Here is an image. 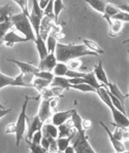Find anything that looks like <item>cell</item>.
Returning <instances> with one entry per match:
<instances>
[{"label":"cell","mask_w":129,"mask_h":153,"mask_svg":"<svg viewBox=\"0 0 129 153\" xmlns=\"http://www.w3.org/2000/svg\"><path fill=\"white\" fill-rule=\"evenodd\" d=\"M84 56H98L97 53L89 51L84 44H74V43H57L55 49V56L57 62L67 63L72 59H80Z\"/></svg>","instance_id":"cell-1"},{"label":"cell","mask_w":129,"mask_h":153,"mask_svg":"<svg viewBox=\"0 0 129 153\" xmlns=\"http://www.w3.org/2000/svg\"><path fill=\"white\" fill-rule=\"evenodd\" d=\"M96 94L99 96V98L102 100V102L104 103V104H106L107 107L111 109L115 126H118V128H128V126H129L128 117L126 116L124 113L120 112L118 109H116V108L112 106L111 99L109 97V91L105 88V86H101V88L96 89Z\"/></svg>","instance_id":"cell-2"},{"label":"cell","mask_w":129,"mask_h":153,"mask_svg":"<svg viewBox=\"0 0 129 153\" xmlns=\"http://www.w3.org/2000/svg\"><path fill=\"white\" fill-rule=\"evenodd\" d=\"M10 22L14 27L17 30H19L22 34H24L25 38L28 41H33L35 40L36 36L34 34V31L31 27V24L29 22V19L23 13H19L16 15H13L10 16Z\"/></svg>","instance_id":"cell-3"},{"label":"cell","mask_w":129,"mask_h":153,"mask_svg":"<svg viewBox=\"0 0 129 153\" xmlns=\"http://www.w3.org/2000/svg\"><path fill=\"white\" fill-rule=\"evenodd\" d=\"M30 98L28 96L25 97V101L24 104L22 106V109H21V113L18 117V120L15 122L16 123V146L19 147L21 141H22L23 137H24V134L26 131V123H27V115H26V112H27V105L28 102H29Z\"/></svg>","instance_id":"cell-4"},{"label":"cell","mask_w":129,"mask_h":153,"mask_svg":"<svg viewBox=\"0 0 129 153\" xmlns=\"http://www.w3.org/2000/svg\"><path fill=\"white\" fill-rule=\"evenodd\" d=\"M74 141L72 143V147L74 149V153H96L86 136V131H82L74 135Z\"/></svg>","instance_id":"cell-5"},{"label":"cell","mask_w":129,"mask_h":153,"mask_svg":"<svg viewBox=\"0 0 129 153\" xmlns=\"http://www.w3.org/2000/svg\"><path fill=\"white\" fill-rule=\"evenodd\" d=\"M93 74H94L95 78L97 79V81L99 82L100 84L102 83L103 86H107L110 80L106 76V73H105V71H104V68H103L101 59H98V64L94 67Z\"/></svg>","instance_id":"cell-6"},{"label":"cell","mask_w":129,"mask_h":153,"mask_svg":"<svg viewBox=\"0 0 129 153\" xmlns=\"http://www.w3.org/2000/svg\"><path fill=\"white\" fill-rule=\"evenodd\" d=\"M28 40L26 38H23V37L19 36V35L16 34V32L14 30H10L6 33V35L3 37V40H2V43L4 44L8 48H13L16 43H21V42H27Z\"/></svg>","instance_id":"cell-7"},{"label":"cell","mask_w":129,"mask_h":153,"mask_svg":"<svg viewBox=\"0 0 129 153\" xmlns=\"http://www.w3.org/2000/svg\"><path fill=\"white\" fill-rule=\"evenodd\" d=\"M56 64H57V59L55 56V53H49L46 58L43 61H39L38 69L40 71H53L55 68Z\"/></svg>","instance_id":"cell-8"},{"label":"cell","mask_w":129,"mask_h":153,"mask_svg":"<svg viewBox=\"0 0 129 153\" xmlns=\"http://www.w3.org/2000/svg\"><path fill=\"white\" fill-rule=\"evenodd\" d=\"M8 61H9V62H11V63H15V64L20 68L21 73H22V74H33V75H35L37 72L40 71L38 68L35 67V66H33V65H31L30 63L21 62V61L15 60V59H8Z\"/></svg>","instance_id":"cell-9"},{"label":"cell","mask_w":129,"mask_h":153,"mask_svg":"<svg viewBox=\"0 0 129 153\" xmlns=\"http://www.w3.org/2000/svg\"><path fill=\"white\" fill-rule=\"evenodd\" d=\"M99 123H100V126H101L102 128H104V131H106L107 136H109L110 141H111V143H112V147H114V149H115V151H116V153H122V152L126 151L125 145H124L123 143L121 142V141L117 140V139L115 138L114 136H112V133L111 131H110V128H107V126H105V124L103 123L102 121H100Z\"/></svg>","instance_id":"cell-10"},{"label":"cell","mask_w":129,"mask_h":153,"mask_svg":"<svg viewBox=\"0 0 129 153\" xmlns=\"http://www.w3.org/2000/svg\"><path fill=\"white\" fill-rule=\"evenodd\" d=\"M38 117L41 121L44 122L52 115V108L50 106V100H43L41 99L40 105L38 109Z\"/></svg>","instance_id":"cell-11"},{"label":"cell","mask_w":129,"mask_h":153,"mask_svg":"<svg viewBox=\"0 0 129 153\" xmlns=\"http://www.w3.org/2000/svg\"><path fill=\"white\" fill-rule=\"evenodd\" d=\"M74 109L67 110V111H58L53 115V123L55 126H59L61 124L65 123L71 117V114Z\"/></svg>","instance_id":"cell-12"},{"label":"cell","mask_w":129,"mask_h":153,"mask_svg":"<svg viewBox=\"0 0 129 153\" xmlns=\"http://www.w3.org/2000/svg\"><path fill=\"white\" fill-rule=\"evenodd\" d=\"M53 22H54L53 20L46 18V16H44L43 20H41L40 28H39V36H40L44 40H46V37L50 34V31H52V29H53Z\"/></svg>","instance_id":"cell-13"},{"label":"cell","mask_w":129,"mask_h":153,"mask_svg":"<svg viewBox=\"0 0 129 153\" xmlns=\"http://www.w3.org/2000/svg\"><path fill=\"white\" fill-rule=\"evenodd\" d=\"M43 126H44V122L39 119L38 115H35V116L33 117V119H32L31 123H30V126H29V129H28L27 139H26V141L31 140L32 136H33L37 131H40L41 128H43Z\"/></svg>","instance_id":"cell-14"},{"label":"cell","mask_w":129,"mask_h":153,"mask_svg":"<svg viewBox=\"0 0 129 153\" xmlns=\"http://www.w3.org/2000/svg\"><path fill=\"white\" fill-rule=\"evenodd\" d=\"M34 43H35V45H36L37 51H38L39 61L44 60V59L46 58V56L49 55L48 49H46V41H44L39 35H36V38H35V40H34Z\"/></svg>","instance_id":"cell-15"},{"label":"cell","mask_w":129,"mask_h":153,"mask_svg":"<svg viewBox=\"0 0 129 153\" xmlns=\"http://www.w3.org/2000/svg\"><path fill=\"white\" fill-rule=\"evenodd\" d=\"M58 128V138H67L76 133V131L70 126L69 121L67 120L65 123L57 126Z\"/></svg>","instance_id":"cell-16"},{"label":"cell","mask_w":129,"mask_h":153,"mask_svg":"<svg viewBox=\"0 0 129 153\" xmlns=\"http://www.w3.org/2000/svg\"><path fill=\"white\" fill-rule=\"evenodd\" d=\"M68 121H69L70 126L76 131V133L85 131V129L83 128V119H82L81 115L77 113L76 109L74 110V112H72V114H71V117L69 118Z\"/></svg>","instance_id":"cell-17"},{"label":"cell","mask_w":129,"mask_h":153,"mask_svg":"<svg viewBox=\"0 0 129 153\" xmlns=\"http://www.w3.org/2000/svg\"><path fill=\"white\" fill-rule=\"evenodd\" d=\"M50 88H59L68 91V89L70 88L68 78H66V77L54 76L53 80H52L51 84H50Z\"/></svg>","instance_id":"cell-18"},{"label":"cell","mask_w":129,"mask_h":153,"mask_svg":"<svg viewBox=\"0 0 129 153\" xmlns=\"http://www.w3.org/2000/svg\"><path fill=\"white\" fill-rule=\"evenodd\" d=\"M41 133H43V137L46 138H58V128L55 126L54 124H44L41 128Z\"/></svg>","instance_id":"cell-19"},{"label":"cell","mask_w":129,"mask_h":153,"mask_svg":"<svg viewBox=\"0 0 129 153\" xmlns=\"http://www.w3.org/2000/svg\"><path fill=\"white\" fill-rule=\"evenodd\" d=\"M107 88H110V91H109L110 93H111L112 96H115L118 100H120V102L122 103V104H123V102L125 101V99L128 98V95H124V94L121 91V89L118 88V85L115 84V83H112V82H111V81H110L109 84H107Z\"/></svg>","instance_id":"cell-20"},{"label":"cell","mask_w":129,"mask_h":153,"mask_svg":"<svg viewBox=\"0 0 129 153\" xmlns=\"http://www.w3.org/2000/svg\"><path fill=\"white\" fill-rule=\"evenodd\" d=\"M14 11L13 7L9 4H5L3 6H0V24L2 23H8L9 22V19L13 16L11 13Z\"/></svg>","instance_id":"cell-21"},{"label":"cell","mask_w":129,"mask_h":153,"mask_svg":"<svg viewBox=\"0 0 129 153\" xmlns=\"http://www.w3.org/2000/svg\"><path fill=\"white\" fill-rule=\"evenodd\" d=\"M83 80H84V83L89 84V85L92 86V88H95V89H98L99 88L103 86V85H101V84H100L99 82L97 81V79L95 78L93 72H85V74H84V77H83Z\"/></svg>","instance_id":"cell-22"},{"label":"cell","mask_w":129,"mask_h":153,"mask_svg":"<svg viewBox=\"0 0 129 153\" xmlns=\"http://www.w3.org/2000/svg\"><path fill=\"white\" fill-rule=\"evenodd\" d=\"M83 44L86 46L89 51H93V53H97V55H100V53H103L104 51L101 48V46L97 43L96 41L94 40H90V39H83Z\"/></svg>","instance_id":"cell-23"},{"label":"cell","mask_w":129,"mask_h":153,"mask_svg":"<svg viewBox=\"0 0 129 153\" xmlns=\"http://www.w3.org/2000/svg\"><path fill=\"white\" fill-rule=\"evenodd\" d=\"M106 21L110 25V34H111L112 36H117V35L121 32L123 23L119 22V21L112 20V19H106Z\"/></svg>","instance_id":"cell-24"},{"label":"cell","mask_w":129,"mask_h":153,"mask_svg":"<svg viewBox=\"0 0 129 153\" xmlns=\"http://www.w3.org/2000/svg\"><path fill=\"white\" fill-rule=\"evenodd\" d=\"M76 134H74L72 136H70V137H67V138H57V139H56V144H57L58 151L64 152V150L70 145V142H71V140L74 139V135H76Z\"/></svg>","instance_id":"cell-25"},{"label":"cell","mask_w":129,"mask_h":153,"mask_svg":"<svg viewBox=\"0 0 129 153\" xmlns=\"http://www.w3.org/2000/svg\"><path fill=\"white\" fill-rule=\"evenodd\" d=\"M86 2L93 9H95V10L98 11L99 13H101V15L104 13L105 6H106V4H107L105 1H102V0H87Z\"/></svg>","instance_id":"cell-26"},{"label":"cell","mask_w":129,"mask_h":153,"mask_svg":"<svg viewBox=\"0 0 129 153\" xmlns=\"http://www.w3.org/2000/svg\"><path fill=\"white\" fill-rule=\"evenodd\" d=\"M120 11L118 6L114 5V4H111V3H107L106 6H105V9H104V13H103V18L106 20V19H112L114 16H116L117 13Z\"/></svg>","instance_id":"cell-27"},{"label":"cell","mask_w":129,"mask_h":153,"mask_svg":"<svg viewBox=\"0 0 129 153\" xmlns=\"http://www.w3.org/2000/svg\"><path fill=\"white\" fill-rule=\"evenodd\" d=\"M68 71V67L64 63H57L53 70L54 76H59V77H65V74Z\"/></svg>","instance_id":"cell-28"},{"label":"cell","mask_w":129,"mask_h":153,"mask_svg":"<svg viewBox=\"0 0 129 153\" xmlns=\"http://www.w3.org/2000/svg\"><path fill=\"white\" fill-rule=\"evenodd\" d=\"M64 8V3L62 0H54V22L58 24V19H59L60 13Z\"/></svg>","instance_id":"cell-29"},{"label":"cell","mask_w":129,"mask_h":153,"mask_svg":"<svg viewBox=\"0 0 129 153\" xmlns=\"http://www.w3.org/2000/svg\"><path fill=\"white\" fill-rule=\"evenodd\" d=\"M15 86V77H9L0 72V89L5 86Z\"/></svg>","instance_id":"cell-30"},{"label":"cell","mask_w":129,"mask_h":153,"mask_svg":"<svg viewBox=\"0 0 129 153\" xmlns=\"http://www.w3.org/2000/svg\"><path fill=\"white\" fill-rule=\"evenodd\" d=\"M52 81H49V80H44V79H41V78H36V77H34V80H33V83H32V85H33V88H35L37 89V91L40 93L41 91H43L44 88H48V86H50Z\"/></svg>","instance_id":"cell-31"},{"label":"cell","mask_w":129,"mask_h":153,"mask_svg":"<svg viewBox=\"0 0 129 153\" xmlns=\"http://www.w3.org/2000/svg\"><path fill=\"white\" fill-rule=\"evenodd\" d=\"M57 43H58L57 39L52 34H49V36L46 37V49H48L49 53H55V49H56Z\"/></svg>","instance_id":"cell-32"},{"label":"cell","mask_w":129,"mask_h":153,"mask_svg":"<svg viewBox=\"0 0 129 153\" xmlns=\"http://www.w3.org/2000/svg\"><path fill=\"white\" fill-rule=\"evenodd\" d=\"M67 67H68V70H72V71H80L82 68V65H83V62H82L81 59H72L67 62Z\"/></svg>","instance_id":"cell-33"},{"label":"cell","mask_w":129,"mask_h":153,"mask_svg":"<svg viewBox=\"0 0 129 153\" xmlns=\"http://www.w3.org/2000/svg\"><path fill=\"white\" fill-rule=\"evenodd\" d=\"M13 27L14 26H13V24H11L10 21L8 23H2V24H0V45L2 44L3 37L5 36L6 33H8Z\"/></svg>","instance_id":"cell-34"},{"label":"cell","mask_w":129,"mask_h":153,"mask_svg":"<svg viewBox=\"0 0 129 153\" xmlns=\"http://www.w3.org/2000/svg\"><path fill=\"white\" fill-rule=\"evenodd\" d=\"M70 88L76 89V91H83V93H96L95 88H93L92 86H90L89 84H86V83L76 84V85H70Z\"/></svg>","instance_id":"cell-35"},{"label":"cell","mask_w":129,"mask_h":153,"mask_svg":"<svg viewBox=\"0 0 129 153\" xmlns=\"http://www.w3.org/2000/svg\"><path fill=\"white\" fill-rule=\"evenodd\" d=\"M109 97H110V99H111V102H112V106H114L116 109H118L120 112L125 114V108H124V105L120 102V100H118V99L115 97V96H112L110 91H109Z\"/></svg>","instance_id":"cell-36"},{"label":"cell","mask_w":129,"mask_h":153,"mask_svg":"<svg viewBox=\"0 0 129 153\" xmlns=\"http://www.w3.org/2000/svg\"><path fill=\"white\" fill-rule=\"evenodd\" d=\"M44 16L51 19L54 21V0H50L46 5V7L44 9Z\"/></svg>","instance_id":"cell-37"},{"label":"cell","mask_w":129,"mask_h":153,"mask_svg":"<svg viewBox=\"0 0 129 153\" xmlns=\"http://www.w3.org/2000/svg\"><path fill=\"white\" fill-rule=\"evenodd\" d=\"M112 20H115V21H119L121 23H127L129 21V13H126V11H122L120 10L116 16H114L112 18Z\"/></svg>","instance_id":"cell-38"},{"label":"cell","mask_w":129,"mask_h":153,"mask_svg":"<svg viewBox=\"0 0 129 153\" xmlns=\"http://www.w3.org/2000/svg\"><path fill=\"white\" fill-rule=\"evenodd\" d=\"M32 10H31V13L36 16H38V18L43 19L44 18V11L41 10L40 7H39L38 5V1L37 0H34V1H32Z\"/></svg>","instance_id":"cell-39"},{"label":"cell","mask_w":129,"mask_h":153,"mask_svg":"<svg viewBox=\"0 0 129 153\" xmlns=\"http://www.w3.org/2000/svg\"><path fill=\"white\" fill-rule=\"evenodd\" d=\"M34 77L36 78H41V79H44V80H49V81H52L54 78V75L52 72H49V71H39L37 72L36 74L34 75Z\"/></svg>","instance_id":"cell-40"},{"label":"cell","mask_w":129,"mask_h":153,"mask_svg":"<svg viewBox=\"0 0 129 153\" xmlns=\"http://www.w3.org/2000/svg\"><path fill=\"white\" fill-rule=\"evenodd\" d=\"M15 3L18 4V6H20L21 13H23L27 18H29V13H28V8H27L28 1H26V0H16Z\"/></svg>","instance_id":"cell-41"},{"label":"cell","mask_w":129,"mask_h":153,"mask_svg":"<svg viewBox=\"0 0 129 153\" xmlns=\"http://www.w3.org/2000/svg\"><path fill=\"white\" fill-rule=\"evenodd\" d=\"M85 72L81 71H72V70H68L65 74L66 78H83Z\"/></svg>","instance_id":"cell-42"},{"label":"cell","mask_w":129,"mask_h":153,"mask_svg":"<svg viewBox=\"0 0 129 153\" xmlns=\"http://www.w3.org/2000/svg\"><path fill=\"white\" fill-rule=\"evenodd\" d=\"M26 142H27V145L29 146V149L31 150V153H46L40 145H34L30 143L29 141H26Z\"/></svg>","instance_id":"cell-43"},{"label":"cell","mask_w":129,"mask_h":153,"mask_svg":"<svg viewBox=\"0 0 129 153\" xmlns=\"http://www.w3.org/2000/svg\"><path fill=\"white\" fill-rule=\"evenodd\" d=\"M41 139H43V133H41V129H40V131H37L36 133L32 136L31 142H30V141L29 142L32 143V144H34V145H40Z\"/></svg>","instance_id":"cell-44"},{"label":"cell","mask_w":129,"mask_h":153,"mask_svg":"<svg viewBox=\"0 0 129 153\" xmlns=\"http://www.w3.org/2000/svg\"><path fill=\"white\" fill-rule=\"evenodd\" d=\"M15 86H21V88H27L25 84V82L23 81V77L22 74H19L18 76L15 77Z\"/></svg>","instance_id":"cell-45"},{"label":"cell","mask_w":129,"mask_h":153,"mask_svg":"<svg viewBox=\"0 0 129 153\" xmlns=\"http://www.w3.org/2000/svg\"><path fill=\"white\" fill-rule=\"evenodd\" d=\"M40 146L44 148V150L46 152H49V149H50V141H49L48 138L43 137L40 141Z\"/></svg>","instance_id":"cell-46"},{"label":"cell","mask_w":129,"mask_h":153,"mask_svg":"<svg viewBox=\"0 0 129 153\" xmlns=\"http://www.w3.org/2000/svg\"><path fill=\"white\" fill-rule=\"evenodd\" d=\"M6 134H16V123H9L5 129Z\"/></svg>","instance_id":"cell-47"},{"label":"cell","mask_w":129,"mask_h":153,"mask_svg":"<svg viewBox=\"0 0 129 153\" xmlns=\"http://www.w3.org/2000/svg\"><path fill=\"white\" fill-rule=\"evenodd\" d=\"M49 1H50V0H40V1H38V5H39V7H40L41 10H44V9L46 7Z\"/></svg>","instance_id":"cell-48"},{"label":"cell","mask_w":129,"mask_h":153,"mask_svg":"<svg viewBox=\"0 0 129 153\" xmlns=\"http://www.w3.org/2000/svg\"><path fill=\"white\" fill-rule=\"evenodd\" d=\"M91 126H92V122L91 120H89V119H87V120H83V128L85 129H88L91 128Z\"/></svg>","instance_id":"cell-49"},{"label":"cell","mask_w":129,"mask_h":153,"mask_svg":"<svg viewBox=\"0 0 129 153\" xmlns=\"http://www.w3.org/2000/svg\"><path fill=\"white\" fill-rule=\"evenodd\" d=\"M10 111H11V109H0V118H2V117H4L5 115H8Z\"/></svg>","instance_id":"cell-50"},{"label":"cell","mask_w":129,"mask_h":153,"mask_svg":"<svg viewBox=\"0 0 129 153\" xmlns=\"http://www.w3.org/2000/svg\"><path fill=\"white\" fill-rule=\"evenodd\" d=\"M63 153H74V147L72 146H68V147L66 148V149L64 150V152Z\"/></svg>","instance_id":"cell-51"},{"label":"cell","mask_w":129,"mask_h":153,"mask_svg":"<svg viewBox=\"0 0 129 153\" xmlns=\"http://www.w3.org/2000/svg\"><path fill=\"white\" fill-rule=\"evenodd\" d=\"M0 109H5V107H4V106L2 105L1 103H0Z\"/></svg>","instance_id":"cell-52"},{"label":"cell","mask_w":129,"mask_h":153,"mask_svg":"<svg viewBox=\"0 0 129 153\" xmlns=\"http://www.w3.org/2000/svg\"><path fill=\"white\" fill-rule=\"evenodd\" d=\"M122 153H129V152L127 151V150H126V151H124V152H122Z\"/></svg>","instance_id":"cell-53"}]
</instances>
